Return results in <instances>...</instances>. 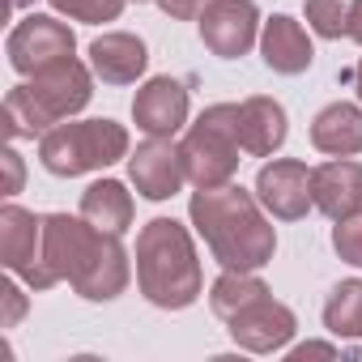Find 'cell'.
Listing matches in <instances>:
<instances>
[{
  "mask_svg": "<svg viewBox=\"0 0 362 362\" xmlns=\"http://www.w3.org/2000/svg\"><path fill=\"white\" fill-rule=\"evenodd\" d=\"M43 264L56 281H69L90 303L119 298L132 277L119 235H107L86 218H69V214L43 218Z\"/></svg>",
  "mask_w": 362,
  "mask_h": 362,
  "instance_id": "obj_1",
  "label": "cell"
},
{
  "mask_svg": "<svg viewBox=\"0 0 362 362\" xmlns=\"http://www.w3.org/2000/svg\"><path fill=\"white\" fill-rule=\"evenodd\" d=\"M188 218L222 269L260 273L277 252V235H273L269 218L260 214V197H252L239 184L197 188Z\"/></svg>",
  "mask_w": 362,
  "mask_h": 362,
  "instance_id": "obj_2",
  "label": "cell"
},
{
  "mask_svg": "<svg viewBox=\"0 0 362 362\" xmlns=\"http://www.w3.org/2000/svg\"><path fill=\"white\" fill-rule=\"evenodd\" d=\"M136 286L162 311H184L201 298V260L188 226L175 218H153L136 235Z\"/></svg>",
  "mask_w": 362,
  "mask_h": 362,
  "instance_id": "obj_3",
  "label": "cell"
},
{
  "mask_svg": "<svg viewBox=\"0 0 362 362\" xmlns=\"http://www.w3.org/2000/svg\"><path fill=\"white\" fill-rule=\"evenodd\" d=\"M90 98H94V69H86L77 56L52 69H39L30 81L5 94V136L9 141L43 136L56 124H64L69 115L86 111Z\"/></svg>",
  "mask_w": 362,
  "mask_h": 362,
  "instance_id": "obj_4",
  "label": "cell"
},
{
  "mask_svg": "<svg viewBox=\"0 0 362 362\" xmlns=\"http://www.w3.org/2000/svg\"><path fill=\"white\" fill-rule=\"evenodd\" d=\"M128 158V128L115 119H81V124H56L52 132H43L39 141V162L60 175H86V170H103L111 162Z\"/></svg>",
  "mask_w": 362,
  "mask_h": 362,
  "instance_id": "obj_5",
  "label": "cell"
},
{
  "mask_svg": "<svg viewBox=\"0 0 362 362\" xmlns=\"http://www.w3.org/2000/svg\"><path fill=\"white\" fill-rule=\"evenodd\" d=\"M184 166L192 188H222L239 170V103H214L184 136Z\"/></svg>",
  "mask_w": 362,
  "mask_h": 362,
  "instance_id": "obj_6",
  "label": "cell"
},
{
  "mask_svg": "<svg viewBox=\"0 0 362 362\" xmlns=\"http://www.w3.org/2000/svg\"><path fill=\"white\" fill-rule=\"evenodd\" d=\"M0 260L9 273H18L30 290H52L56 277L43 264V218H35L22 205L0 209Z\"/></svg>",
  "mask_w": 362,
  "mask_h": 362,
  "instance_id": "obj_7",
  "label": "cell"
},
{
  "mask_svg": "<svg viewBox=\"0 0 362 362\" xmlns=\"http://www.w3.org/2000/svg\"><path fill=\"white\" fill-rule=\"evenodd\" d=\"M5 52H9V64H13L22 77H35L39 69H52V64L69 60V56L77 52V39H73V30H69L64 22L43 18V13H30L26 22H18V26L9 30Z\"/></svg>",
  "mask_w": 362,
  "mask_h": 362,
  "instance_id": "obj_8",
  "label": "cell"
},
{
  "mask_svg": "<svg viewBox=\"0 0 362 362\" xmlns=\"http://www.w3.org/2000/svg\"><path fill=\"white\" fill-rule=\"evenodd\" d=\"M197 22H201V43L222 60L247 56L256 47V39H260L256 0H209Z\"/></svg>",
  "mask_w": 362,
  "mask_h": 362,
  "instance_id": "obj_9",
  "label": "cell"
},
{
  "mask_svg": "<svg viewBox=\"0 0 362 362\" xmlns=\"http://www.w3.org/2000/svg\"><path fill=\"white\" fill-rule=\"evenodd\" d=\"M128 179L145 201H170L179 188L188 184V166H184V149L170 145V136H149L136 145V153L128 158Z\"/></svg>",
  "mask_w": 362,
  "mask_h": 362,
  "instance_id": "obj_10",
  "label": "cell"
},
{
  "mask_svg": "<svg viewBox=\"0 0 362 362\" xmlns=\"http://www.w3.org/2000/svg\"><path fill=\"white\" fill-rule=\"evenodd\" d=\"M226 324H230L235 345L247 349V354H277V349H286V345L294 341V332H298L294 311H290L286 303H277L273 294H260L256 303H247V307H243L239 315H230Z\"/></svg>",
  "mask_w": 362,
  "mask_h": 362,
  "instance_id": "obj_11",
  "label": "cell"
},
{
  "mask_svg": "<svg viewBox=\"0 0 362 362\" xmlns=\"http://www.w3.org/2000/svg\"><path fill=\"white\" fill-rule=\"evenodd\" d=\"M256 197L281 222L307 218V209L315 205L311 201V170H307V162H298V158H273L269 166H260Z\"/></svg>",
  "mask_w": 362,
  "mask_h": 362,
  "instance_id": "obj_12",
  "label": "cell"
},
{
  "mask_svg": "<svg viewBox=\"0 0 362 362\" xmlns=\"http://www.w3.org/2000/svg\"><path fill=\"white\" fill-rule=\"evenodd\" d=\"M132 119L145 136H175L188 124V90L175 77H153L132 98Z\"/></svg>",
  "mask_w": 362,
  "mask_h": 362,
  "instance_id": "obj_13",
  "label": "cell"
},
{
  "mask_svg": "<svg viewBox=\"0 0 362 362\" xmlns=\"http://www.w3.org/2000/svg\"><path fill=\"white\" fill-rule=\"evenodd\" d=\"M311 201L324 218L341 222L362 214V162L354 158H332L311 170Z\"/></svg>",
  "mask_w": 362,
  "mask_h": 362,
  "instance_id": "obj_14",
  "label": "cell"
},
{
  "mask_svg": "<svg viewBox=\"0 0 362 362\" xmlns=\"http://www.w3.org/2000/svg\"><path fill=\"white\" fill-rule=\"evenodd\" d=\"M260 56H264V64H269L273 73H281V77H298V73L311 69L315 47H311L307 30H303L294 18L273 13V18L264 22V30H260Z\"/></svg>",
  "mask_w": 362,
  "mask_h": 362,
  "instance_id": "obj_15",
  "label": "cell"
},
{
  "mask_svg": "<svg viewBox=\"0 0 362 362\" xmlns=\"http://www.w3.org/2000/svg\"><path fill=\"white\" fill-rule=\"evenodd\" d=\"M145 64H149V52L136 35L111 30L90 43V69L103 86H132L145 73Z\"/></svg>",
  "mask_w": 362,
  "mask_h": 362,
  "instance_id": "obj_16",
  "label": "cell"
},
{
  "mask_svg": "<svg viewBox=\"0 0 362 362\" xmlns=\"http://www.w3.org/2000/svg\"><path fill=\"white\" fill-rule=\"evenodd\" d=\"M286 107L277 98H264V94H252L239 103V145L243 153L252 158H269L286 145Z\"/></svg>",
  "mask_w": 362,
  "mask_h": 362,
  "instance_id": "obj_17",
  "label": "cell"
},
{
  "mask_svg": "<svg viewBox=\"0 0 362 362\" xmlns=\"http://www.w3.org/2000/svg\"><path fill=\"white\" fill-rule=\"evenodd\" d=\"M311 145L328 158H354L362 153V107L354 103H328L311 119Z\"/></svg>",
  "mask_w": 362,
  "mask_h": 362,
  "instance_id": "obj_18",
  "label": "cell"
},
{
  "mask_svg": "<svg viewBox=\"0 0 362 362\" xmlns=\"http://www.w3.org/2000/svg\"><path fill=\"white\" fill-rule=\"evenodd\" d=\"M81 218L107 235H124L132 226V197L119 179H98L81 192Z\"/></svg>",
  "mask_w": 362,
  "mask_h": 362,
  "instance_id": "obj_19",
  "label": "cell"
},
{
  "mask_svg": "<svg viewBox=\"0 0 362 362\" xmlns=\"http://www.w3.org/2000/svg\"><path fill=\"white\" fill-rule=\"evenodd\" d=\"M260 294H269V286H264L256 273L222 269V277H218V281H214V290H209V307H214V315H218V320H230V315H239L247 303H256Z\"/></svg>",
  "mask_w": 362,
  "mask_h": 362,
  "instance_id": "obj_20",
  "label": "cell"
},
{
  "mask_svg": "<svg viewBox=\"0 0 362 362\" xmlns=\"http://www.w3.org/2000/svg\"><path fill=\"white\" fill-rule=\"evenodd\" d=\"M324 328L332 337L362 341V281H341L324 303Z\"/></svg>",
  "mask_w": 362,
  "mask_h": 362,
  "instance_id": "obj_21",
  "label": "cell"
},
{
  "mask_svg": "<svg viewBox=\"0 0 362 362\" xmlns=\"http://www.w3.org/2000/svg\"><path fill=\"white\" fill-rule=\"evenodd\" d=\"M349 9L354 0H307V26L320 39H341L349 35Z\"/></svg>",
  "mask_w": 362,
  "mask_h": 362,
  "instance_id": "obj_22",
  "label": "cell"
},
{
  "mask_svg": "<svg viewBox=\"0 0 362 362\" xmlns=\"http://www.w3.org/2000/svg\"><path fill=\"white\" fill-rule=\"evenodd\" d=\"M128 0H52V9L73 18V22H90V26H103V22H115L124 13Z\"/></svg>",
  "mask_w": 362,
  "mask_h": 362,
  "instance_id": "obj_23",
  "label": "cell"
},
{
  "mask_svg": "<svg viewBox=\"0 0 362 362\" xmlns=\"http://www.w3.org/2000/svg\"><path fill=\"white\" fill-rule=\"evenodd\" d=\"M332 247H337V256H341L345 264L362 269V214L341 218V222L332 226Z\"/></svg>",
  "mask_w": 362,
  "mask_h": 362,
  "instance_id": "obj_24",
  "label": "cell"
},
{
  "mask_svg": "<svg viewBox=\"0 0 362 362\" xmlns=\"http://www.w3.org/2000/svg\"><path fill=\"white\" fill-rule=\"evenodd\" d=\"M18 277V273H13ZM5 277V286H0V303H5V315H0V328H18V320L26 315V294L18 290V281Z\"/></svg>",
  "mask_w": 362,
  "mask_h": 362,
  "instance_id": "obj_25",
  "label": "cell"
},
{
  "mask_svg": "<svg viewBox=\"0 0 362 362\" xmlns=\"http://www.w3.org/2000/svg\"><path fill=\"white\" fill-rule=\"evenodd\" d=\"M158 5H162V13L175 18V22H197V18L205 13L209 0H158Z\"/></svg>",
  "mask_w": 362,
  "mask_h": 362,
  "instance_id": "obj_26",
  "label": "cell"
},
{
  "mask_svg": "<svg viewBox=\"0 0 362 362\" xmlns=\"http://www.w3.org/2000/svg\"><path fill=\"white\" fill-rule=\"evenodd\" d=\"M0 158H5V197H18L22 192V153L9 145Z\"/></svg>",
  "mask_w": 362,
  "mask_h": 362,
  "instance_id": "obj_27",
  "label": "cell"
},
{
  "mask_svg": "<svg viewBox=\"0 0 362 362\" xmlns=\"http://www.w3.org/2000/svg\"><path fill=\"white\" fill-rule=\"evenodd\" d=\"M337 354H341V349L328 345V341H307V345H294V349H290L294 362H303V358H337Z\"/></svg>",
  "mask_w": 362,
  "mask_h": 362,
  "instance_id": "obj_28",
  "label": "cell"
},
{
  "mask_svg": "<svg viewBox=\"0 0 362 362\" xmlns=\"http://www.w3.org/2000/svg\"><path fill=\"white\" fill-rule=\"evenodd\" d=\"M345 39L362 43V0H354V9H349V35Z\"/></svg>",
  "mask_w": 362,
  "mask_h": 362,
  "instance_id": "obj_29",
  "label": "cell"
},
{
  "mask_svg": "<svg viewBox=\"0 0 362 362\" xmlns=\"http://www.w3.org/2000/svg\"><path fill=\"white\" fill-rule=\"evenodd\" d=\"M354 86H358V98H362V60L354 64Z\"/></svg>",
  "mask_w": 362,
  "mask_h": 362,
  "instance_id": "obj_30",
  "label": "cell"
},
{
  "mask_svg": "<svg viewBox=\"0 0 362 362\" xmlns=\"http://www.w3.org/2000/svg\"><path fill=\"white\" fill-rule=\"evenodd\" d=\"M26 5H35V0H9V9H26Z\"/></svg>",
  "mask_w": 362,
  "mask_h": 362,
  "instance_id": "obj_31",
  "label": "cell"
},
{
  "mask_svg": "<svg viewBox=\"0 0 362 362\" xmlns=\"http://www.w3.org/2000/svg\"><path fill=\"white\" fill-rule=\"evenodd\" d=\"M136 5H145V0H136Z\"/></svg>",
  "mask_w": 362,
  "mask_h": 362,
  "instance_id": "obj_32",
  "label": "cell"
}]
</instances>
